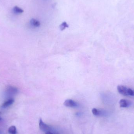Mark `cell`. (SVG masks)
I'll return each instance as SVG.
<instances>
[{"label": "cell", "mask_w": 134, "mask_h": 134, "mask_svg": "<svg viewBox=\"0 0 134 134\" xmlns=\"http://www.w3.org/2000/svg\"><path fill=\"white\" fill-rule=\"evenodd\" d=\"M18 92V90L16 87L13 86H8L6 90V94L8 96L15 95Z\"/></svg>", "instance_id": "2"}, {"label": "cell", "mask_w": 134, "mask_h": 134, "mask_svg": "<svg viewBox=\"0 0 134 134\" xmlns=\"http://www.w3.org/2000/svg\"><path fill=\"white\" fill-rule=\"evenodd\" d=\"M65 106L67 107H75L78 106L77 102L71 99H67L65 100L64 104Z\"/></svg>", "instance_id": "4"}, {"label": "cell", "mask_w": 134, "mask_h": 134, "mask_svg": "<svg viewBox=\"0 0 134 134\" xmlns=\"http://www.w3.org/2000/svg\"><path fill=\"white\" fill-rule=\"evenodd\" d=\"M39 128L41 131L46 132L50 131L51 128L49 125L44 123L41 119L39 120Z\"/></svg>", "instance_id": "3"}, {"label": "cell", "mask_w": 134, "mask_h": 134, "mask_svg": "<svg viewBox=\"0 0 134 134\" xmlns=\"http://www.w3.org/2000/svg\"><path fill=\"white\" fill-rule=\"evenodd\" d=\"M30 24L31 26L35 27V28H37L40 26V22H39L38 20L35 18H32L30 21Z\"/></svg>", "instance_id": "7"}, {"label": "cell", "mask_w": 134, "mask_h": 134, "mask_svg": "<svg viewBox=\"0 0 134 134\" xmlns=\"http://www.w3.org/2000/svg\"><path fill=\"white\" fill-rule=\"evenodd\" d=\"M1 120H2V118L0 117V121H1Z\"/></svg>", "instance_id": "13"}, {"label": "cell", "mask_w": 134, "mask_h": 134, "mask_svg": "<svg viewBox=\"0 0 134 134\" xmlns=\"http://www.w3.org/2000/svg\"><path fill=\"white\" fill-rule=\"evenodd\" d=\"M118 92L122 95L129 97H134V90L124 85H119L117 87Z\"/></svg>", "instance_id": "1"}, {"label": "cell", "mask_w": 134, "mask_h": 134, "mask_svg": "<svg viewBox=\"0 0 134 134\" xmlns=\"http://www.w3.org/2000/svg\"><path fill=\"white\" fill-rule=\"evenodd\" d=\"M14 102V100L12 98H10L7 100L2 104V107L3 108H6L13 104Z\"/></svg>", "instance_id": "6"}, {"label": "cell", "mask_w": 134, "mask_h": 134, "mask_svg": "<svg viewBox=\"0 0 134 134\" xmlns=\"http://www.w3.org/2000/svg\"><path fill=\"white\" fill-rule=\"evenodd\" d=\"M92 111L93 114L96 116H101V115H103V113H104V112L102 111L95 108L93 109Z\"/></svg>", "instance_id": "8"}, {"label": "cell", "mask_w": 134, "mask_h": 134, "mask_svg": "<svg viewBox=\"0 0 134 134\" xmlns=\"http://www.w3.org/2000/svg\"><path fill=\"white\" fill-rule=\"evenodd\" d=\"M69 27V25L66 22H63L60 26V30L63 31L65 30V28Z\"/></svg>", "instance_id": "11"}, {"label": "cell", "mask_w": 134, "mask_h": 134, "mask_svg": "<svg viewBox=\"0 0 134 134\" xmlns=\"http://www.w3.org/2000/svg\"><path fill=\"white\" fill-rule=\"evenodd\" d=\"M13 12L14 13L17 14H21V13H23L24 12V10L23 9L17 6H15L13 8Z\"/></svg>", "instance_id": "9"}, {"label": "cell", "mask_w": 134, "mask_h": 134, "mask_svg": "<svg viewBox=\"0 0 134 134\" xmlns=\"http://www.w3.org/2000/svg\"><path fill=\"white\" fill-rule=\"evenodd\" d=\"M8 132L10 134H16L17 129L16 127L14 125L10 127L8 129Z\"/></svg>", "instance_id": "10"}, {"label": "cell", "mask_w": 134, "mask_h": 134, "mask_svg": "<svg viewBox=\"0 0 134 134\" xmlns=\"http://www.w3.org/2000/svg\"><path fill=\"white\" fill-rule=\"evenodd\" d=\"M45 134H54L52 132L50 131L46 132H45Z\"/></svg>", "instance_id": "12"}, {"label": "cell", "mask_w": 134, "mask_h": 134, "mask_svg": "<svg viewBox=\"0 0 134 134\" xmlns=\"http://www.w3.org/2000/svg\"><path fill=\"white\" fill-rule=\"evenodd\" d=\"M119 104L121 107H127L131 105V102L127 100L122 99L120 101Z\"/></svg>", "instance_id": "5"}]
</instances>
